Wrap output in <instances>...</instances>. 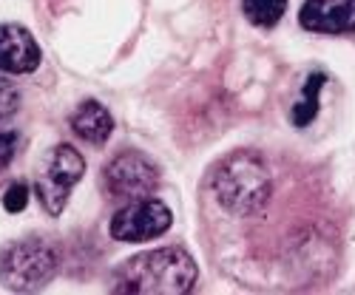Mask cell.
<instances>
[{"label":"cell","instance_id":"1","mask_svg":"<svg viewBox=\"0 0 355 295\" xmlns=\"http://www.w3.org/2000/svg\"><path fill=\"white\" fill-rule=\"evenodd\" d=\"M196 261L182 247H159L128 258L114 276V292L185 295L196 284Z\"/></svg>","mask_w":355,"mask_h":295},{"label":"cell","instance_id":"2","mask_svg":"<svg viewBox=\"0 0 355 295\" xmlns=\"http://www.w3.org/2000/svg\"><path fill=\"white\" fill-rule=\"evenodd\" d=\"M214 193L225 211L236 216H253L268 204L273 193L270 170L261 162V157L239 151L219 165L214 176Z\"/></svg>","mask_w":355,"mask_h":295},{"label":"cell","instance_id":"3","mask_svg":"<svg viewBox=\"0 0 355 295\" xmlns=\"http://www.w3.org/2000/svg\"><path fill=\"white\" fill-rule=\"evenodd\" d=\"M57 273V250L43 239L9 244L0 253V281L12 292H37Z\"/></svg>","mask_w":355,"mask_h":295},{"label":"cell","instance_id":"4","mask_svg":"<svg viewBox=\"0 0 355 295\" xmlns=\"http://www.w3.org/2000/svg\"><path fill=\"white\" fill-rule=\"evenodd\" d=\"M85 162L71 145H54L43 157L37 170V199L49 216H60L66 211V202L71 188L83 179Z\"/></svg>","mask_w":355,"mask_h":295},{"label":"cell","instance_id":"5","mask_svg":"<svg viewBox=\"0 0 355 295\" xmlns=\"http://www.w3.org/2000/svg\"><path fill=\"white\" fill-rule=\"evenodd\" d=\"M171 222H173V216L168 211V204H162L159 199H151V196H142L116 211L108 230H111V239L134 244V242L157 239V235H162L171 227Z\"/></svg>","mask_w":355,"mask_h":295},{"label":"cell","instance_id":"6","mask_svg":"<svg viewBox=\"0 0 355 295\" xmlns=\"http://www.w3.org/2000/svg\"><path fill=\"white\" fill-rule=\"evenodd\" d=\"M105 190L114 199H142L151 196L159 185V168L139 151H125L114 157L103 170Z\"/></svg>","mask_w":355,"mask_h":295},{"label":"cell","instance_id":"7","mask_svg":"<svg viewBox=\"0 0 355 295\" xmlns=\"http://www.w3.org/2000/svg\"><path fill=\"white\" fill-rule=\"evenodd\" d=\"M299 20L307 32L318 35L355 32V0H304Z\"/></svg>","mask_w":355,"mask_h":295},{"label":"cell","instance_id":"8","mask_svg":"<svg viewBox=\"0 0 355 295\" xmlns=\"http://www.w3.org/2000/svg\"><path fill=\"white\" fill-rule=\"evenodd\" d=\"M40 66V48L35 37L23 26L3 23L0 26V71L28 74Z\"/></svg>","mask_w":355,"mask_h":295},{"label":"cell","instance_id":"9","mask_svg":"<svg viewBox=\"0 0 355 295\" xmlns=\"http://www.w3.org/2000/svg\"><path fill=\"white\" fill-rule=\"evenodd\" d=\"M71 131L88 142V145H105L111 139V131H114V120H111V114L103 102L97 100H88L83 102L74 114H71Z\"/></svg>","mask_w":355,"mask_h":295},{"label":"cell","instance_id":"10","mask_svg":"<svg viewBox=\"0 0 355 295\" xmlns=\"http://www.w3.org/2000/svg\"><path fill=\"white\" fill-rule=\"evenodd\" d=\"M324 82H327V77L324 74H310L304 88H302V100L293 105L290 111V120L295 128H307L313 120H315V114H318V91L324 88Z\"/></svg>","mask_w":355,"mask_h":295},{"label":"cell","instance_id":"11","mask_svg":"<svg viewBox=\"0 0 355 295\" xmlns=\"http://www.w3.org/2000/svg\"><path fill=\"white\" fill-rule=\"evenodd\" d=\"M242 9H245V17L253 26L270 28V26H276L284 17L287 0H242Z\"/></svg>","mask_w":355,"mask_h":295},{"label":"cell","instance_id":"12","mask_svg":"<svg viewBox=\"0 0 355 295\" xmlns=\"http://www.w3.org/2000/svg\"><path fill=\"white\" fill-rule=\"evenodd\" d=\"M17 108H20V91L9 80H0V123H6L9 116H15Z\"/></svg>","mask_w":355,"mask_h":295},{"label":"cell","instance_id":"13","mask_svg":"<svg viewBox=\"0 0 355 295\" xmlns=\"http://www.w3.org/2000/svg\"><path fill=\"white\" fill-rule=\"evenodd\" d=\"M26 204H28V188H26L23 182L9 185V190L3 193V208H6L9 213H20Z\"/></svg>","mask_w":355,"mask_h":295},{"label":"cell","instance_id":"14","mask_svg":"<svg viewBox=\"0 0 355 295\" xmlns=\"http://www.w3.org/2000/svg\"><path fill=\"white\" fill-rule=\"evenodd\" d=\"M17 148V134L15 131H0V168H6L15 157Z\"/></svg>","mask_w":355,"mask_h":295}]
</instances>
